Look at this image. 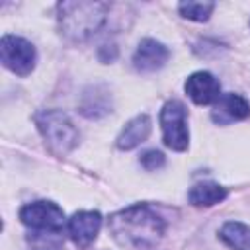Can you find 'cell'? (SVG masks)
Masks as SVG:
<instances>
[{"mask_svg":"<svg viewBox=\"0 0 250 250\" xmlns=\"http://www.w3.org/2000/svg\"><path fill=\"white\" fill-rule=\"evenodd\" d=\"M180 14L186 18V20H191V21H205L209 20V16L213 14L215 10V4L213 2H182L178 6Z\"/></svg>","mask_w":250,"mask_h":250,"instance_id":"15","label":"cell"},{"mask_svg":"<svg viewBox=\"0 0 250 250\" xmlns=\"http://www.w3.org/2000/svg\"><path fill=\"white\" fill-rule=\"evenodd\" d=\"M102 227V215L98 211H78L68 219V234L78 248H88Z\"/></svg>","mask_w":250,"mask_h":250,"instance_id":"7","label":"cell"},{"mask_svg":"<svg viewBox=\"0 0 250 250\" xmlns=\"http://www.w3.org/2000/svg\"><path fill=\"white\" fill-rule=\"evenodd\" d=\"M141 164H143L145 170L154 172V170H158V168L164 166V154H162L160 150H146V152L141 156Z\"/></svg>","mask_w":250,"mask_h":250,"instance_id":"16","label":"cell"},{"mask_svg":"<svg viewBox=\"0 0 250 250\" xmlns=\"http://www.w3.org/2000/svg\"><path fill=\"white\" fill-rule=\"evenodd\" d=\"M20 221L39 232L61 234L64 229V213L53 201H33L20 209Z\"/></svg>","mask_w":250,"mask_h":250,"instance_id":"5","label":"cell"},{"mask_svg":"<svg viewBox=\"0 0 250 250\" xmlns=\"http://www.w3.org/2000/svg\"><path fill=\"white\" fill-rule=\"evenodd\" d=\"M150 127H152V123H150V117H148L146 113H141V115L133 117L131 121H127V125H125L123 131L119 133V137H117V141H115L117 148H121V150H131V148L139 146V145L145 143L146 137L150 135Z\"/></svg>","mask_w":250,"mask_h":250,"instance_id":"12","label":"cell"},{"mask_svg":"<svg viewBox=\"0 0 250 250\" xmlns=\"http://www.w3.org/2000/svg\"><path fill=\"white\" fill-rule=\"evenodd\" d=\"M80 113L90 117V119H98V117H104L105 113L111 111V98H109V92L104 88V86H90L84 90L82 94V100H80V105H78Z\"/></svg>","mask_w":250,"mask_h":250,"instance_id":"11","label":"cell"},{"mask_svg":"<svg viewBox=\"0 0 250 250\" xmlns=\"http://www.w3.org/2000/svg\"><path fill=\"white\" fill-rule=\"evenodd\" d=\"M59 10V27L61 33L70 41H86L104 25L109 6L105 2H61Z\"/></svg>","mask_w":250,"mask_h":250,"instance_id":"2","label":"cell"},{"mask_svg":"<svg viewBox=\"0 0 250 250\" xmlns=\"http://www.w3.org/2000/svg\"><path fill=\"white\" fill-rule=\"evenodd\" d=\"M184 88H186V94L197 105L213 104L221 96V84H219V80L211 72H205V70H199V72L189 74Z\"/></svg>","mask_w":250,"mask_h":250,"instance_id":"8","label":"cell"},{"mask_svg":"<svg viewBox=\"0 0 250 250\" xmlns=\"http://www.w3.org/2000/svg\"><path fill=\"white\" fill-rule=\"evenodd\" d=\"M160 127L164 145L172 150H186L189 145L188 111L180 100H168L160 109Z\"/></svg>","mask_w":250,"mask_h":250,"instance_id":"4","label":"cell"},{"mask_svg":"<svg viewBox=\"0 0 250 250\" xmlns=\"http://www.w3.org/2000/svg\"><path fill=\"white\" fill-rule=\"evenodd\" d=\"M115 57H117L115 45H102V47H100V61L109 62V61H113Z\"/></svg>","mask_w":250,"mask_h":250,"instance_id":"17","label":"cell"},{"mask_svg":"<svg viewBox=\"0 0 250 250\" xmlns=\"http://www.w3.org/2000/svg\"><path fill=\"white\" fill-rule=\"evenodd\" d=\"M250 115V104L238 96V94H223L215 102V107L211 111V117L219 125H229L232 121H242Z\"/></svg>","mask_w":250,"mask_h":250,"instance_id":"10","label":"cell"},{"mask_svg":"<svg viewBox=\"0 0 250 250\" xmlns=\"http://www.w3.org/2000/svg\"><path fill=\"white\" fill-rule=\"evenodd\" d=\"M107 227L119 244L133 248L154 246L166 230L164 219L146 203H137L113 213Z\"/></svg>","mask_w":250,"mask_h":250,"instance_id":"1","label":"cell"},{"mask_svg":"<svg viewBox=\"0 0 250 250\" xmlns=\"http://www.w3.org/2000/svg\"><path fill=\"white\" fill-rule=\"evenodd\" d=\"M35 47L16 35H4L0 39V61L2 64L18 76H27L35 66Z\"/></svg>","mask_w":250,"mask_h":250,"instance_id":"6","label":"cell"},{"mask_svg":"<svg viewBox=\"0 0 250 250\" xmlns=\"http://www.w3.org/2000/svg\"><path fill=\"white\" fill-rule=\"evenodd\" d=\"M221 240L232 250H250V227L238 221H229L221 227Z\"/></svg>","mask_w":250,"mask_h":250,"instance_id":"14","label":"cell"},{"mask_svg":"<svg viewBox=\"0 0 250 250\" xmlns=\"http://www.w3.org/2000/svg\"><path fill=\"white\" fill-rule=\"evenodd\" d=\"M170 51L156 39H143L133 55V66L139 72H154L166 64Z\"/></svg>","mask_w":250,"mask_h":250,"instance_id":"9","label":"cell"},{"mask_svg":"<svg viewBox=\"0 0 250 250\" xmlns=\"http://www.w3.org/2000/svg\"><path fill=\"white\" fill-rule=\"evenodd\" d=\"M33 119L53 154L64 156L78 145V131L66 113L59 109H45L35 113Z\"/></svg>","mask_w":250,"mask_h":250,"instance_id":"3","label":"cell"},{"mask_svg":"<svg viewBox=\"0 0 250 250\" xmlns=\"http://www.w3.org/2000/svg\"><path fill=\"white\" fill-rule=\"evenodd\" d=\"M225 197H227V189L215 182H199L188 193L189 203L195 207H211L221 203Z\"/></svg>","mask_w":250,"mask_h":250,"instance_id":"13","label":"cell"}]
</instances>
